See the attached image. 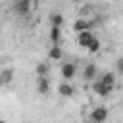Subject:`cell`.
I'll return each instance as SVG.
<instances>
[{
    "label": "cell",
    "mask_w": 123,
    "mask_h": 123,
    "mask_svg": "<svg viewBox=\"0 0 123 123\" xmlns=\"http://www.w3.org/2000/svg\"><path fill=\"white\" fill-rule=\"evenodd\" d=\"M100 46H102V44H100V38H98V37H94V38L90 40V44L86 46V50H88L90 54H96V52L100 50Z\"/></svg>",
    "instance_id": "cell-16"
},
{
    "label": "cell",
    "mask_w": 123,
    "mask_h": 123,
    "mask_svg": "<svg viewBox=\"0 0 123 123\" xmlns=\"http://www.w3.org/2000/svg\"><path fill=\"white\" fill-rule=\"evenodd\" d=\"M92 38H94L92 31H85V33H79V35H77V44L86 48V46L90 44V40H92Z\"/></svg>",
    "instance_id": "cell-8"
},
{
    "label": "cell",
    "mask_w": 123,
    "mask_h": 123,
    "mask_svg": "<svg viewBox=\"0 0 123 123\" xmlns=\"http://www.w3.org/2000/svg\"><path fill=\"white\" fill-rule=\"evenodd\" d=\"M94 27V21H88V19H85V17H77L75 21H73V31L79 35V33H85V31H90Z\"/></svg>",
    "instance_id": "cell-2"
},
{
    "label": "cell",
    "mask_w": 123,
    "mask_h": 123,
    "mask_svg": "<svg viewBox=\"0 0 123 123\" xmlns=\"http://www.w3.org/2000/svg\"><path fill=\"white\" fill-rule=\"evenodd\" d=\"M115 67H117V73L123 75V58H119V60L115 62Z\"/></svg>",
    "instance_id": "cell-17"
},
{
    "label": "cell",
    "mask_w": 123,
    "mask_h": 123,
    "mask_svg": "<svg viewBox=\"0 0 123 123\" xmlns=\"http://www.w3.org/2000/svg\"><path fill=\"white\" fill-rule=\"evenodd\" d=\"M58 92H60V96H63V98H69V96H73V86L67 83V81H62L60 83V86H58Z\"/></svg>",
    "instance_id": "cell-12"
},
{
    "label": "cell",
    "mask_w": 123,
    "mask_h": 123,
    "mask_svg": "<svg viewBox=\"0 0 123 123\" xmlns=\"http://www.w3.org/2000/svg\"><path fill=\"white\" fill-rule=\"evenodd\" d=\"M62 56H63V50H62L60 44H54V46L48 50V60H52V62H60Z\"/></svg>",
    "instance_id": "cell-10"
},
{
    "label": "cell",
    "mask_w": 123,
    "mask_h": 123,
    "mask_svg": "<svg viewBox=\"0 0 123 123\" xmlns=\"http://www.w3.org/2000/svg\"><path fill=\"white\" fill-rule=\"evenodd\" d=\"M13 77H15V71H13V67H4V69L0 71V86H6V85H10V83L13 81Z\"/></svg>",
    "instance_id": "cell-4"
},
{
    "label": "cell",
    "mask_w": 123,
    "mask_h": 123,
    "mask_svg": "<svg viewBox=\"0 0 123 123\" xmlns=\"http://www.w3.org/2000/svg\"><path fill=\"white\" fill-rule=\"evenodd\" d=\"M50 23H52V27L62 29V27H63V23H65V19H63V15H62V13L54 12V13H50Z\"/></svg>",
    "instance_id": "cell-13"
},
{
    "label": "cell",
    "mask_w": 123,
    "mask_h": 123,
    "mask_svg": "<svg viewBox=\"0 0 123 123\" xmlns=\"http://www.w3.org/2000/svg\"><path fill=\"white\" fill-rule=\"evenodd\" d=\"M60 38H62V29L52 27L50 29V40H52V44H60Z\"/></svg>",
    "instance_id": "cell-15"
},
{
    "label": "cell",
    "mask_w": 123,
    "mask_h": 123,
    "mask_svg": "<svg viewBox=\"0 0 123 123\" xmlns=\"http://www.w3.org/2000/svg\"><path fill=\"white\" fill-rule=\"evenodd\" d=\"M75 73H77V65H75V63H71V62L62 63V77H63V81L69 83V81L75 77Z\"/></svg>",
    "instance_id": "cell-3"
},
{
    "label": "cell",
    "mask_w": 123,
    "mask_h": 123,
    "mask_svg": "<svg viewBox=\"0 0 123 123\" xmlns=\"http://www.w3.org/2000/svg\"><path fill=\"white\" fill-rule=\"evenodd\" d=\"M92 92H96L100 98H108V96L111 94V90H110V88H106L100 81H94V83H92Z\"/></svg>",
    "instance_id": "cell-7"
},
{
    "label": "cell",
    "mask_w": 123,
    "mask_h": 123,
    "mask_svg": "<svg viewBox=\"0 0 123 123\" xmlns=\"http://www.w3.org/2000/svg\"><path fill=\"white\" fill-rule=\"evenodd\" d=\"M0 123H6V121H2V119H0Z\"/></svg>",
    "instance_id": "cell-18"
},
{
    "label": "cell",
    "mask_w": 123,
    "mask_h": 123,
    "mask_svg": "<svg viewBox=\"0 0 123 123\" xmlns=\"http://www.w3.org/2000/svg\"><path fill=\"white\" fill-rule=\"evenodd\" d=\"M108 115H110L108 108H106V106H98V108H94L92 113H90V123H104V121L108 119Z\"/></svg>",
    "instance_id": "cell-1"
},
{
    "label": "cell",
    "mask_w": 123,
    "mask_h": 123,
    "mask_svg": "<svg viewBox=\"0 0 123 123\" xmlns=\"http://www.w3.org/2000/svg\"><path fill=\"white\" fill-rule=\"evenodd\" d=\"M98 81H100L106 88H110V90H113V86H115V75H113V73H104Z\"/></svg>",
    "instance_id": "cell-11"
},
{
    "label": "cell",
    "mask_w": 123,
    "mask_h": 123,
    "mask_svg": "<svg viewBox=\"0 0 123 123\" xmlns=\"http://www.w3.org/2000/svg\"><path fill=\"white\" fill-rule=\"evenodd\" d=\"M94 77H96V65H94V63H86L85 69H83V81L90 83Z\"/></svg>",
    "instance_id": "cell-9"
},
{
    "label": "cell",
    "mask_w": 123,
    "mask_h": 123,
    "mask_svg": "<svg viewBox=\"0 0 123 123\" xmlns=\"http://www.w3.org/2000/svg\"><path fill=\"white\" fill-rule=\"evenodd\" d=\"M37 77H46L48 73H50V65L46 63V62H40V63H37Z\"/></svg>",
    "instance_id": "cell-14"
},
{
    "label": "cell",
    "mask_w": 123,
    "mask_h": 123,
    "mask_svg": "<svg viewBox=\"0 0 123 123\" xmlns=\"http://www.w3.org/2000/svg\"><path fill=\"white\" fill-rule=\"evenodd\" d=\"M13 12L19 15H27L31 12V0H19L13 4Z\"/></svg>",
    "instance_id": "cell-6"
},
{
    "label": "cell",
    "mask_w": 123,
    "mask_h": 123,
    "mask_svg": "<svg viewBox=\"0 0 123 123\" xmlns=\"http://www.w3.org/2000/svg\"><path fill=\"white\" fill-rule=\"evenodd\" d=\"M37 92L40 96H46L50 92V81H48V77H37Z\"/></svg>",
    "instance_id": "cell-5"
}]
</instances>
